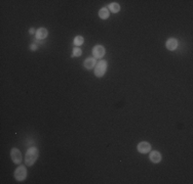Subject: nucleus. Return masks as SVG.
Returning a JSON list of instances; mask_svg holds the SVG:
<instances>
[{
  "label": "nucleus",
  "mask_w": 193,
  "mask_h": 184,
  "mask_svg": "<svg viewBox=\"0 0 193 184\" xmlns=\"http://www.w3.org/2000/svg\"><path fill=\"white\" fill-rule=\"evenodd\" d=\"M83 64H84V67H85V69L91 70L92 67H95V66H96V59L94 58H88L84 61Z\"/></svg>",
  "instance_id": "obj_8"
},
{
  "label": "nucleus",
  "mask_w": 193,
  "mask_h": 184,
  "mask_svg": "<svg viewBox=\"0 0 193 184\" xmlns=\"http://www.w3.org/2000/svg\"><path fill=\"white\" fill-rule=\"evenodd\" d=\"M48 32L45 28H40L36 31V38L37 39H44L47 37Z\"/></svg>",
  "instance_id": "obj_9"
},
{
  "label": "nucleus",
  "mask_w": 193,
  "mask_h": 184,
  "mask_svg": "<svg viewBox=\"0 0 193 184\" xmlns=\"http://www.w3.org/2000/svg\"><path fill=\"white\" fill-rule=\"evenodd\" d=\"M27 170L25 166H19L15 171V178L17 181H23L26 179Z\"/></svg>",
  "instance_id": "obj_3"
},
{
  "label": "nucleus",
  "mask_w": 193,
  "mask_h": 184,
  "mask_svg": "<svg viewBox=\"0 0 193 184\" xmlns=\"http://www.w3.org/2000/svg\"><path fill=\"white\" fill-rule=\"evenodd\" d=\"M29 32H30V33H31V34H33L35 31H34V29H30V30H29Z\"/></svg>",
  "instance_id": "obj_16"
},
{
  "label": "nucleus",
  "mask_w": 193,
  "mask_h": 184,
  "mask_svg": "<svg viewBox=\"0 0 193 184\" xmlns=\"http://www.w3.org/2000/svg\"><path fill=\"white\" fill-rule=\"evenodd\" d=\"M10 156H12V159L15 164H21L22 162V153L21 151L18 150V148H12V153H10Z\"/></svg>",
  "instance_id": "obj_5"
},
{
  "label": "nucleus",
  "mask_w": 193,
  "mask_h": 184,
  "mask_svg": "<svg viewBox=\"0 0 193 184\" xmlns=\"http://www.w3.org/2000/svg\"><path fill=\"white\" fill-rule=\"evenodd\" d=\"M106 71H107V63L105 61H100L98 63L96 69H95V75L97 77H103L105 75Z\"/></svg>",
  "instance_id": "obj_2"
},
{
  "label": "nucleus",
  "mask_w": 193,
  "mask_h": 184,
  "mask_svg": "<svg viewBox=\"0 0 193 184\" xmlns=\"http://www.w3.org/2000/svg\"><path fill=\"white\" fill-rule=\"evenodd\" d=\"M106 50L102 45H97L92 48V54L96 58H102L105 55Z\"/></svg>",
  "instance_id": "obj_4"
},
{
  "label": "nucleus",
  "mask_w": 193,
  "mask_h": 184,
  "mask_svg": "<svg viewBox=\"0 0 193 184\" xmlns=\"http://www.w3.org/2000/svg\"><path fill=\"white\" fill-rule=\"evenodd\" d=\"M108 8H109L113 13H117L119 10H120V5L118 3H111V4H109Z\"/></svg>",
  "instance_id": "obj_12"
},
{
  "label": "nucleus",
  "mask_w": 193,
  "mask_h": 184,
  "mask_svg": "<svg viewBox=\"0 0 193 184\" xmlns=\"http://www.w3.org/2000/svg\"><path fill=\"white\" fill-rule=\"evenodd\" d=\"M83 37H81V36H76L74 38V44L76 46H80V45H82L83 44Z\"/></svg>",
  "instance_id": "obj_13"
},
{
  "label": "nucleus",
  "mask_w": 193,
  "mask_h": 184,
  "mask_svg": "<svg viewBox=\"0 0 193 184\" xmlns=\"http://www.w3.org/2000/svg\"><path fill=\"white\" fill-rule=\"evenodd\" d=\"M99 17L102 18V20H106V18H109V10L106 7H103V8L100 9L99 12Z\"/></svg>",
  "instance_id": "obj_11"
},
{
  "label": "nucleus",
  "mask_w": 193,
  "mask_h": 184,
  "mask_svg": "<svg viewBox=\"0 0 193 184\" xmlns=\"http://www.w3.org/2000/svg\"><path fill=\"white\" fill-rule=\"evenodd\" d=\"M30 48H31V50H36L37 46L35 45V44H33V45H31V47H30Z\"/></svg>",
  "instance_id": "obj_15"
},
{
  "label": "nucleus",
  "mask_w": 193,
  "mask_h": 184,
  "mask_svg": "<svg viewBox=\"0 0 193 184\" xmlns=\"http://www.w3.org/2000/svg\"><path fill=\"white\" fill-rule=\"evenodd\" d=\"M137 148H138L139 153H147L151 150V145H150V143H148V142H140L138 144Z\"/></svg>",
  "instance_id": "obj_6"
},
{
  "label": "nucleus",
  "mask_w": 193,
  "mask_h": 184,
  "mask_svg": "<svg viewBox=\"0 0 193 184\" xmlns=\"http://www.w3.org/2000/svg\"><path fill=\"white\" fill-rule=\"evenodd\" d=\"M165 45H167V48L168 50H175L178 47V41H177V39H175V38H171V39H168Z\"/></svg>",
  "instance_id": "obj_7"
},
{
  "label": "nucleus",
  "mask_w": 193,
  "mask_h": 184,
  "mask_svg": "<svg viewBox=\"0 0 193 184\" xmlns=\"http://www.w3.org/2000/svg\"><path fill=\"white\" fill-rule=\"evenodd\" d=\"M38 150L36 147H30L25 155V164L27 166H33L38 158Z\"/></svg>",
  "instance_id": "obj_1"
},
{
  "label": "nucleus",
  "mask_w": 193,
  "mask_h": 184,
  "mask_svg": "<svg viewBox=\"0 0 193 184\" xmlns=\"http://www.w3.org/2000/svg\"><path fill=\"white\" fill-rule=\"evenodd\" d=\"M81 54H82V51H81L80 48L75 47L74 49H73V56H80Z\"/></svg>",
  "instance_id": "obj_14"
},
{
  "label": "nucleus",
  "mask_w": 193,
  "mask_h": 184,
  "mask_svg": "<svg viewBox=\"0 0 193 184\" xmlns=\"http://www.w3.org/2000/svg\"><path fill=\"white\" fill-rule=\"evenodd\" d=\"M150 159L151 162H153V163H159L160 161H161V155L158 153V151H152V153H150Z\"/></svg>",
  "instance_id": "obj_10"
}]
</instances>
